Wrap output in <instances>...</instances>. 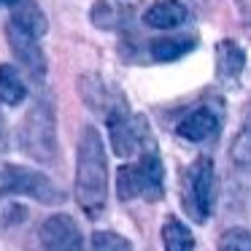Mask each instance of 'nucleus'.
Returning <instances> with one entry per match:
<instances>
[{
    "label": "nucleus",
    "mask_w": 251,
    "mask_h": 251,
    "mask_svg": "<svg viewBox=\"0 0 251 251\" xmlns=\"http://www.w3.org/2000/svg\"><path fill=\"white\" fill-rule=\"evenodd\" d=\"M76 202L89 219H98L108 202V159L103 138L95 127H84L76 149Z\"/></svg>",
    "instance_id": "obj_1"
},
{
    "label": "nucleus",
    "mask_w": 251,
    "mask_h": 251,
    "mask_svg": "<svg viewBox=\"0 0 251 251\" xmlns=\"http://www.w3.org/2000/svg\"><path fill=\"white\" fill-rule=\"evenodd\" d=\"M119 200H146L157 202L165 195V165L157 154V146H149L138 154V159L122 165L116 173Z\"/></svg>",
    "instance_id": "obj_2"
},
{
    "label": "nucleus",
    "mask_w": 251,
    "mask_h": 251,
    "mask_svg": "<svg viewBox=\"0 0 251 251\" xmlns=\"http://www.w3.org/2000/svg\"><path fill=\"white\" fill-rule=\"evenodd\" d=\"M19 149L35 162H54L57 157V116L46 100L33 103L19 125Z\"/></svg>",
    "instance_id": "obj_3"
},
{
    "label": "nucleus",
    "mask_w": 251,
    "mask_h": 251,
    "mask_svg": "<svg viewBox=\"0 0 251 251\" xmlns=\"http://www.w3.org/2000/svg\"><path fill=\"white\" fill-rule=\"evenodd\" d=\"M6 195H22L41 205H60L62 197L60 186L46 173H35L22 165H3L0 168V197Z\"/></svg>",
    "instance_id": "obj_4"
},
{
    "label": "nucleus",
    "mask_w": 251,
    "mask_h": 251,
    "mask_svg": "<svg viewBox=\"0 0 251 251\" xmlns=\"http://www.w3.org/2000/svg\"><path fill=\"white\" fill-rule=\"evenodd\" d=\"M105 122H108V132H111V146L119 157H132V154H141L143 149L154 146L146 119L130 114L125 105L111 111L105 116Z\"/></svg>",
    "instance_id": "obj_5"
},
{
    "label": "nucleus",
    "mask_w": 251,
    "mask_h": 251,
    "mask_svg": "<svg viewBox=\"0 0 251 251\" xmlns=\"http://www.w3.org/2000/svg\"><path fill=\"white\" fill-rule=\"evenodd\" d=\"M189 213L197 224L208 222L213 213V205H216V195H219V184H216V170H213V162L208 157H200L195 165L189 168Z\"/></svg>",
    "instance_id": "obj_6"
},
{
    "label": "nucleus",
    "mask_w": 251,
    "mask_h": 251,
    "mask_svg": "<svg viewBox=\"0 0 251 251\" xmlns=\"http://www.w3.org/2000/svg\"><path fill=\"white\" fill-rule=\"evenodd\" d=\"M38 243L44 251H81L84 235L71 213H51L38 227Z\"/></svg>",
    "instance_id": "obj_7"
},
{
    "label": "nucleus",
    "mask_w": 251,
    "mask_h": 251,
    "mask_svg": "<svg viewBox=\"0 0 251 251\" xmlns=\"http://www.w3.org/2000/svg\"><path fill=\"white\" fill-rule=\"evenodd\" d=\"M224 122L222 100H208V103L192 108L184 119L178 122V135L189 143H202L208 138H216Z\"/></svg>",
    "instance_id": "obj_8"
},
{
    "label": "nucleus",
    "mask_w": 251,
    "mask_h": 251,
    "mask_svg": "<svg viewBox=\"0 0 251 251\" xmlns=\"http://www.w3.org/2000/svg\"><path fill=\"white\" fill-rule=\"evenodd\" d=\"M6 35H8V46H11V51H14L19 65H22L33 78H44L46 57L38 46V38H35L33 33H27V30H22L19 25H14V22H8Z\"/></svg>",
    "instance_id": "obj_9"
},
{
    "label": "nucleus",
    "mask_w": 251,
    "mask_h": 251,
    "mask_svg": "<svg viewBox=\"0 0 251 251\" xmlns=\"http://www.w3.org/2000/svg\"><path fill=\"white\" fill-rule=\"evenodd\" d=\"M189 19V8L181 0H154L143 11V22L154 30H173Z\"/></svg>",
    "instance_id": "obj_10"
},
{
    "label": "nucleus",
    "mask_w": 251,
    "mask_h": 251,
    "mask_svg": "<svg viewBox=\"0 0 251 251\" xmlns=\"http://www.w3.org/2000/svg\"><path fill=\"white\" fill-rule=\"evenodd\" d=\"M246 65V54L235 41H219L216 46V73L222 81L227 84H238L240 81V73H243Z\"/></svg>",
    "instance_id": "obj_11"
},
{
    "label": "nucleus",
    "mask_w": 251,
    "mask_h": 251,
    "mask_svg": "<svg viewBox=\"0 0 251 251\" xmlns=\"http://www.w3.org/2000/svg\"><path fill=\"white\" fill-rule=\"evenodd\" d=\"M11 22L19 25L22 30L33 33L35 38L46 33V17L38 6H35V0H17L11 6Z\"/></svg>",
    "instance_id": "obj_12"
},
{
    "label": "nucleus",
    "mask_w": 251,
    "mask_h": 251,
    "mask_svg": "<svg viewBox=\"0 0 251 251\" xmlns=\"http://www.w3.org/2000/svg\"><path fill=\"white\" fill-rule=\"evenodd\" d=\"M195 49V38H186V35H178V38H157L149 46V57L154 62H176L184 54Z\"/></svg>",
    "instance_id": "obj_13"
},
{
    "label": "nucleus",
    "mask_w": 251,
    "mask_h": 251,
    "mask_svg": "<svg viewBox=\"0 0 251 251\" xmlns=\"http://www.w3.org/2000/svg\"><path fill=\"white\" fill-rule=\"evenodd\" d=\"M25 98H27V87L22 73L14 65H0V103L19 105Z\"/></svg>",
    "instance_id": "obj_14"
},
{
    "label": "nucleus",
    "mask_w": 251,
    "mask_h": 251,
    "mask_svg": "<svg viewBox=\"0 0 251 251\" xmlns=\"http://www.w3.org/2000/svg\"><path fill=\"white\" fill-rule=\"evenodd\" d=\"M162 246L165 251H195V235L181 219L170 216L162 224Z\"/></svg>",
    "instance_id": "obj_15"
},
{
    "label": "nucleus",
    "mask_w": 251,
    "mask_h": 251,
    "mask_svg": "<svg viewBox=\"0 0 251 251\" xmlns=\"http://www.w3.org/2000/svg\"><path fill=\"white\" fill-rule=\"evenodd\" d=\"M81 251H132V243L119 232L111 229H100L89 238V243L81 246Z\"/></svg>",
    "instance_id": "obj_16"
},
{
    "label": "nucleus",
    "mask_w": 251,
    "mask_h": 251,
    "mask_svg": "<svg viewBox=\"0 0 251 251\" xmlns=\"http://www.w3.org/2000/svg\"><path fill=\"white\" fill-rule=\"evenodd\" d=\"M216 251H251V235L243 227H232L219 238Z\"/></svg>",
    "instance_id": "obj_17"
},
{
    "label": "nucleus",
    "mask_w": 251,
    "mask_h": 251,
    "mask_svg": "<svg viewBox=\"0 0 251 251\" xmlns=\"http://www.w3.org/2000/svg\"><path fill=\"white\" fill-rule=\"evenodd\" d=\"M249 159H251V141H249V130H240L238 132V138H235V143H232V162L238 165L240 170H246L249 168Z\"/></svg>",
    "instance_id": "obj_18"
},
{
    "label": "nucleus",
    "mask_w": 251,
    "mask_h": 251,
    "mask_svg": "<svg viewBox=\"0 0 251 251\" xmlns=\"http://www.w3.org/2000/svg\"><path fill=\"white\" fill-rule=\"evenodd\" d=\"M6 149V122H3V116H0V151Z\"/></svg>",
    "instance_id": "obj_19"
}]
</instances>
